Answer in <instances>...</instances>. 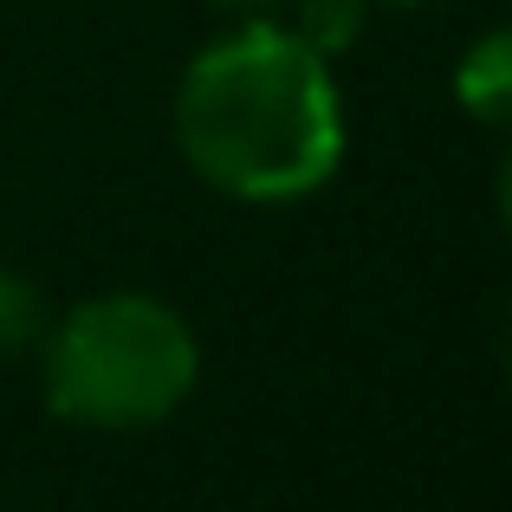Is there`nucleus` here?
Returning a JSON list of instances; mask_svg holds the SVG:
<instances>
[{
    "label": "nucleus",
    "instance_id": "obj_3",
    "mask_svg": "<svg viewBox=\"0 0 512 512\" xmlns=\"http://www.w3.org/2000/svg\"><path fill=\"white\" fill-rule=\"evenodd\" d=\"M454 104H461L474 124L512 137V26H487V33L454 59Z\"/></svg>",
    "mask_w": 512,
    "mask_h": 512
},
{
    "label": "nucleus",
    "instance_id": "obj_4",
    "mask_svg": "<svg viewBox=\"0 0 512 512\" xmlns=\"http://www.w3.org/2000/svg\"><path fill=\"white\" fill-rule=\"evenodd\" d=\"M46 292L33 286L26 273H13V266H0V363L13 357H33L39 344H46Z\"/></svg>",
    "mask_w": 512,
    "mask_h": 512
},
{
    "label": "nucleus",
    "instance_id": "obj_5",
    "mask_svg": "<svg viewBox=\"0 0 512 512\" xmlns=\"http://www.w3.org/2000/svg\"><path fill=\"white\" fill-rule=\"evenodd\" d=\"M286 26L318 52V59H344V52L363 39V26H370V0H299Z\"/></svg>",
    "mask_w": 512,
    "mask_h": 512
},
{
    "label": "nucleus",
    "instance_id": "obj_9",
    "mask_svg": "<svg viewBox=\"0 0 512 512\" xmlns=\"http://www.w3.org/2000/svg\"><path fill=\"white\" fill-rule=\"evenodd\" d=\"M396 7H428V0H396Z\"/></svg>",
    "mask_w": 512,
    "mask_h": 512
},
{
    "label": "nucleus",
    "instance_id": "obj_2",
    "mask_svg": "<svg viewBox=\"0 0 512 512\" xmlns=\"http://www.w3.org/2000/svg\"><path fill=\"white\" fill-rule=\"evenodd\" d=\"M46 402L59 422L98 435L156 428L195 396L201 338L156 292H98L46 325Z\"/></svg>",
    "mask_w": 512,
    "mask_h": 512
},
{
    "label": "nucleus",
    "instance_id": "obj_6",
    "mask_svg": "<svg viewBox=\"0 0 512 512\" xmlns=\"http://www.w3.org/2000/svg\"><path fill=\"white\" fill-rule=\"evenodd\" d=\"M500 221L512 234V143H506V163H500Z\"/></svg>",
    "mask_w": 512,
    "mask_h": 512
},
{
    "label": "nucleus",
    "instance_id": "obj_1",
    "mask_svg": "<svg viewBox=\"0 0 512 512\" xmlns=\"http://www.w3.org/2000/svg\"><path fill=\"white\" fill-rule=\"evenodd\" d=\"M344 98L286 20L253 13L188 59L175 85V150L227 201L292 208L344 169Z\"/></svg>",
    "mask_w": 512,
    "mask_h": 512
},
{
    "label": "nucleus",
    "instance_id": "obj_7",
    "mask_svg": "<svg viewBox=\"0 0 512 512\" xmlns=\"http://www.w3.org/2000/svg\"><path fill=\"white\" fill-rule=\"evenodd\" d=\"M214 7H227V13H240V20H253V13H273V7H286V0H214Z\"/></svg>",
    "mask_w": 512,
    "mask_h": 512
},
{
    "label": "nucleus",
    "instance_id": "obj_8",
    "mask_svg": "<svg viewBox=\"0 0 512 512\" xmlns=\"http://www.w3.org/2000/svg\"><path fill=\"white\" fill-rule=\"evenodd\" d=\"M500 363L512 370V299L500 305Z\"/></svg>",
    "mask_w": 512,
    "mask_h": 512
}]
</instances>
